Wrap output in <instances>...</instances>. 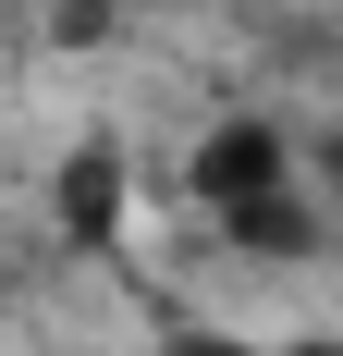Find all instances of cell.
Here are the masks:
<instances>
[{"mask_svg":"<svg viewBox=\"0 0 343 356\" xmlns=\"http://www.w3.org/2000/svg\"><path fill=\"white\" fill-rule=\"evenodd\" d=\"M282 172H294V160H282V136H270V123H221V136L196 147V197H208L221 221H233V209H258V197H282Z\"/></svg>","mask_w":343,"mask_h":356,"instance_id":"1","label":"cell"},{"mask_svg":"<svg viewBox=\"0 0 343 356\" xmlns=\"http://www.w3.org/2000/svg\"><path fill=\"white\" fill-rule=\"evenodd\" d=\"M233 246H245V258H319V221L294 209V184H282V197L233 209Z\"/></svg>","mask_w":343,"mask_h":356,"instance_id":"2","label":"cell"},{"mask_svg":"<svg viewBox=\"0 0 343 356\" xmlns=\"http://www.w3.org/2000/svg\"><path fill=\"white\" fill-rule=\"evenodd\" d=\"M160 356H258V344H233V332H172Z\"/></svg>","mask_w":343,"mask_h":356,"instance_id":"4","label":"cell"},{"mask_svg":"<svg viewBox=\"0 0 343 356\" xmlns=\"http://www.w3.org/2000/svg\"><path fill=\"white\" fill-rule=\"evenodd\" d=\"M110 209H123V172H110L99 147H86V160H74V172H62V221H74V234H86V246H110Z\"/></svg>","mask_w":343,"mask_h":356,"instance_id":"3","label":"cell"},{"mask_svg":"<svg viewBox=\"0 0 343 356\" xmlns=\"http://www.w3.org/2000/svg\"><path fill=\"white\" fill-rule=\"evenodd\" d=\"M331 197H343V136H331Z\"/></svg>","mask_w":343,"mask_h":356,"instance_id":"5","label":"cell"}]
</instances>
